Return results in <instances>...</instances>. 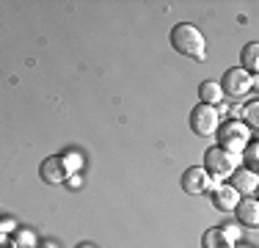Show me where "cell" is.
I'll list each match as a JSON object with an SVG mask.
<instances>
[{
	"mask_svg": "<svg viewBox=\"0 0 259 248\" xmlns=\"http://www.w3.org/2000/svg\"><path fill=\"white\" fill-rule=\"evenodd\" d=\"M61 160H64V166H66V171H69V174H75L80 166H83V157H80L77 152H64V154H61Z\"/></svg>",
	"mask_w": 259,
	"mask_h": 248,
	"instance_id": "cell-17",
	"label": "cell"
},
{
	"mask_svg": "<svg viewBox=\"0 0 259 248\" xmlns=\"http://www.w3.org/2000/svg\"><path fill=\"white\" fill-rule=\"evenodd\" d=\"M218 127H221L218 108L199 102L193 110H190V130H193L196 135H215V130H218Z\"/></svg>",
	"mask_w": 259,
	"mask_h": 248,
	"instance_id": "cell-5",
	"label": "cell"
},
{
	"mask_svg": "<svg viewBox=\"0 0 259 248\" xmlns=\"http://www.w3.org/2000/svg\"><path fill=\"white\" fill-rule=\"evenodd\" d=\"M240 163H243L240 154H229V152H224L221 146H209L204 152V171L215 179V182L229 179L232 174L240 169Z\"/></svg>",
	"mask_w": 259,
	"mask_h": 248,
	"instance_id": "cell-3",
	"label": "cell"
},
{
	"mask_svg": "<svg viewBox=\"0 0 259 248\" xmlns=\"http://www.w3.org/2000/svg\"><path fill=\"white\" fill-rule=\"evenodd\" d=\"M240 69H245L251 77L259 72V45L256 42H251V45L243 47V66H240Z\"/></svg>",
	"mask_w": 259,
	"mask_h": 248,
	"instance_id": "cell-12",
	"label": "cell"
},
{
	"mask_svg": "<svg viewBox=\"0 0 259 248\" xmlns=\"http://www.w3.org/2000/svg\"><path fill=\"white\" fill-rule=\"evenodd\" d=\"M39 177L45 179L47 185H61L66 177H69V171H66L64 160H61V154H53V157H47L45 163L39 166Z\"/></svg>",
	"mask_w": 259,
	"mask_h": 248,
	"instance_id": "cell-7",
	"label": "cell"
},
{
	"mask_svg": "<svg viewBox=\"0 0 259 248\" xmlns=\"http://www.w3.org/2000/svg\"><path fill=\"white\" fill-rule=\"evenodd\" d=\"M171 47L177 50V53L188 55V58L193 61H204L207 58V42H204V33H201L196 25L190 22H180L171 28Z\"/></svg>",
	"mask_w": 259,
	"mask_h": 248,
	"instance_id": "cell-1",
	"label": "cell"
},
{
	"mask_svg": "<svg viewBox=\"0 0 259 248\" xmlns=\"http://www.w3.org/2000/svg\"><path fill=\"white\" fill-rule=\"evenodd\" d=\"M229 179L234 182L232 188L237 190L240 196H251V193H254V190L259 188V177H256V171H248V169H237Z\"/></svg>",
	"mask_w": 259,
	"mask_h": 248,
	"instance_id": "cell-9",
	"label": "cell"
},
{
	"mask_svg": "<svg viewBox=\"0 0 259 248\" xmlns=\"http://www.w3.org/2000/svg\"><path fill=\"white\" fill-rule=\"evenodd\" d=\"M215 185H221V182H215V179L209 177V174L204 171V166H190V169L182 174V190L190 193V196H199V193H204V190H212Z\"/></svg>",
	"mask_w": 259,
	"mask_h": 248,
	"instance_id": "cell-6",
	"label": "cell"
},
{
	"mask_svg": "<svg viewBox=\"0 0 259 248\" xmlns=\"http://www.w3.org/2000/svg\"><path fill=\"white\" fill-rule=\"evenodd\" d=\"M14 229L17 226H14V221H11V218H6L3 223H0V232H14Z\"/></svg>",
	"mask_w": 259,
	"mask_h": 248,
	"instance_id": "cell-19",
	"label": "cell"
},
{
	"mask_svg": "<svg viewBox=\"0 0 259 248\" xmlns=\"http://www.w3.org/2000/svg\"><path fill=\"white\" fill-rule=\"evenodd\" d=\"M218 86H221V91H224V97H229V99H243L251 89H254V77H251L245 69L234 66V69H226V72H224V77H221Z\"/></svg>",
	"mask_w": 259,
	"mask_h": 248,
	"instance_id": "cell-4",
	"label": "cell"
},
{
	"mask_svg": "<svg viewBox=\"0 0 259 248\" xmlns=\"http://www.w3.org/2000/svg\"><path fill=\"white\" fill-rule=\"evenodd\" d=\"M201 245H204V248H234V243L226 237L224 232H221V229H207Z\"/></svg>",
	"mask_w": 259,
	"mask_h": 248,
	"instance_id": "cell-13",
	"label": "cell"
},
{
	"mask_svg": "<svg viewBox=\"0 0 259 248\" xmlns=\"http://www.w3.org/2000/svg\"><path fill=\"white\" fill-rule=\"evenodd\" d=\"M237 201H240V193L232 188V185L221 182V185H215V188H212V204L218 210H224V213H226V210H234V207H237Z\"/></svg>",
	"mask_w": 259,
	"mask_h": 248,
	"instance_id": "cell-10",
	"label": "cell"
},
{
	"mask_svg": "<svg viewBox=\"0 0 259 248\" xmlns=\"http://www.w3.org/2000/svg\"><path fill=\"white\" fill-rule=\"evenodd\" d=\"M240 160H245V169L248 171H256V166H259V144L256 141H248V146L243 149Z\"/></svg>",
	"mask_w": 259,
	"mask_h": 248,
	"instance_id": "cell-15",
	"label": "cell"
},
{
	"mask_svg": "<svg viewBox=\"0 0 259 248\" xmlns=\"http://www.w3.org/2000/svg\"><path fill=\"white\" fill-rule=\"evenodd\" d=\"M199 99H201V105H218L221 99H224V91H221V86L215 83V80H204V83L199 86Z\"/></svg>",
	"mask_w": 259,
	"mask_h": 248,
	"instance_id": "cell-11",
	"label": "cell"
},
{
	"mask_svg": "<svg viewBox=\"0 0 259 248\" xmlns=\"http://www.w3.org/2000/svg\"><path fill=\"white\" fill-rule=\"evenodd\" d=\"M240 116H243L240 121H243L251 133H256V127H259V102H256V99H254V102H248L245 108H240Z\"/></svg>",
	"mask_w": 259,
	"mask_h": 248,
	"instance_id": "cell-14",
	"label": "cell"
},
{
	"mask_svg": "<svg viewBox=\"0 0 259 248\" xmlns=\"http://www.w3.org/2000/svg\"><path fill=\"white\" fill-rule=\"evenodd\" d=\"M0 248H17L14 243H11V240H9V243H6V245H0Z\"/></svg>",
	"mask_w": 259,
	"mask_h": 248,
	"instance_id": "cell-21",
	"label": "cell"
},
{
	"mask_svg": "<svg viewBox=\"0 0 259 248\" xmlns=\"http://www.w3.org/2000/svg\"><path fill=\"white\" fill-rule=\"evenodd\" d=\"M36 248H55L53 243H45V245H36Z\"/></svg>",
	"mask_w": 259,
	"mask_h": 248,
	"instance_id": "cell-22",
	"label": "cell"
},
{
	"mask_svg": "<svg viewBox=\"0 0 259 248\" xmlns=\"http://www.w3.org/2000/svg\"><path fill=\"white\" fill-rule=\"evenodd\" d=\"M218 229H221V232H224L226 237L232 240V243H237V240L243 237V229H240V223H234V221H229V223H221Z\"/></svg>",
	"mask_w": 259,
	"mask_h": 248,
	"instance_id": "cell-18",
	"label": "cell"
},
{
	"mask_svg": "<svg viewBox=\"0 0 259 248\" xmlns=\"http://www.w3.org/2000/svg\"><path fill=\"white\" fill-rule=\"evenodd\" d=\"M215 133H218V146L229 154H243V149L248 146V141H254V133H251L240 119L224 121Z\"/></svg>",
	"mask_w": 259,
	"mask_h": 248,
	"instance_id": "cell-2",
	"label": "cell"
},
{
	"mask_svg": "<svg viewBox=\"0 0 259 248\" xmlns=\"http://www.w3.org/2000/svg\"><path fill=\"white\" fill-rule=\"evenodd\" d=\"M14 240H11V243H14L17 248H36V234L33 232H28V229H14Z\"/></svg>",
	"mask_w": 259,
	"mask_h": 248,
	"instance_id": "cell-16",
	"label": "cell"
},
{
	"mask_svg": "<svg viewBox=\"0 0 259 248\" xmlns=\"http://www.w3.org/2000/svg\"><path fill=\"white\" fill-rule=\"evenodd\" d=\"M234 215H237V223L254 229L259 223V201H256V198H251V196H243L237 201V207H234Z\"/></svg>",
	"mask_w": 259,
	"mask_h": 248,
	"instance_id": "cell-8",
	"label": "cell"
},
{
	"mask_svg": "<svg viewBox=\"0 0 259 248\" xmlns=\"http://www.w3.org/2000/svg\"><path fill=\"white\" fill-rule=\"evenodd\" d=\"M66 182H69V188H80V177H77V174H69Z\"/></svg>",
	"mask_w": 259,
	"mask_h": 248,
	"instance_id": "cell-20",
	"label": "cell"
},
{
	"mask_svg": "<svg viewBox=\"0 0 259 248\" xmlns=\"http://www.w3.org/2000/svg\"><path fill=\"white\" fill-rule=\"evenodd\" d=\"M77 248H94V245H91V243H83V245H77Z\"/></svg>",
	"mask_w": 259,
	"mask_h": 248,
	"instance_id": "cell-23",
	"label": "cell"
}]
</instances>
